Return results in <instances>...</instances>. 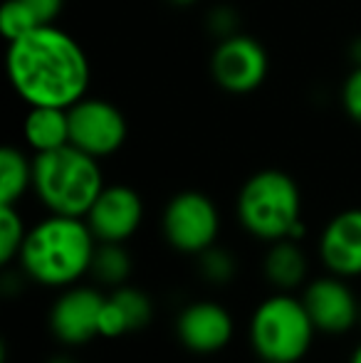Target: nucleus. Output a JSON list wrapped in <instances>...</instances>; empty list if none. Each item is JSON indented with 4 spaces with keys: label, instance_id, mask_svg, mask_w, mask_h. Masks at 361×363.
Wrapping results in <instances>:
<instances>
[{
    "label": "nucleus",
    "instance_id": "f257e3e1",
    "mask_svg": "<svg viewBox=\"0 0 361 363\" xmlns=\"http://www.w3.org/2000/svg\"><path fill=\"white\" fill-rule=\"evenodd\" d=\"M8 77L30 106L70 109L87 94L89 62L72 35L55 25H40L8 45Z\"/></svg>",
    "mask_w": 361,
    "mask_h": 363
},
{
    "label": "nucleus",
    "instance_id": "f03ea898",
    "mask_svg": "<svg viewBox=\"0 0 361 363\" xmlns=\"http://www.w3.org/2000/svg\"><path fill=\"white\" fill-rule=\"evenodd\" d=\"M96 245L84 218L48 213L28 228L15 264L30 284L60 291L89 277Z\"/></svg>",
    "mask_w": 361,
    "mask_h": 363
},
{
    "label": "nucleus",
    "instance_id": "7ed1b4c3",
    "mask_svg": "<svg viewBox=\"0 0 361 363\" xmlns=\"http://www.w3.org/2000/svg\"><path fill=\"white\" fill-rule=\"evenodd\" d=\"M245 336L260 363H302L312 354L319 331L299 291H270L252 306Z\"/></svg>",
    "mask_w": 361,
    "mask_h": 363
},
{
    "label": "nucleus",
    "instance_id": "20e7f679",
    "mask_svg": "<svg viewBox=\"0 0 361 363\" xmlns=\"http://www.w3.org/2000/svg\"><path fill=\"white\" fill-rule=\"evenodd\" d=\"M235 218L243 233L262 245L282 238L302 240V191L289 173L257 171L238 191Z\"/></svg>",
    "mask_w": 361,
    "mask_h": 363
},
{
    "label": "nucleus",
    "instance_id": "39448f33",
    "mask_svg": "<svg viewBox=\"0 0 361 363\" xmlns=\"http://www.w3.org/2000/svg\"><path fill=\"white\" fill-rule=\"evenodd\" d=\"M104 186L99 158L72 144L35 153L33 158V193L55 216L84 218Z\"/></svg>",
    "mask_w": 361,
    "mask_h": 363
},
{
    "label": "nucleus",
    "instance_id": "423d86ee",
    "mask_svg": "<svg viewBox=\"0 0 361 363\" xmlns=\"http://www.w3.org/2000/svg\"><path fill=\"white\" fill-rule=\"evenodd\" d=\"M223 218L216 201L201 191H181L169 198L161 213V238L181 257L196 259L218 245Z\"/></svg>",
    "mask_w": 361,
    "mask_h": 363
},
{
    "label": "nucleus",
    "instance_id": "0eeeda50",
    "mask_svg": "<svg viewBox=\"0 0 361 363\" xmlns=\"http://www.w3.org/2000/svg\"><path fill=\"white\" fill-rule=\"evenodd\" d=\"M106 289L94 282H79L55 294L48 311L50 336L65 349H79L99 339V314Z\"/></svg>",
    "mask_w": 361,
    "mask_h": 363
},
{
    "label": "nucleus",
    "instance_id": "6e6552de",
    "mask_svg": "<svg viewBox=\"0 0 361 363\" xmlns=\"http://www.w3.org/2000/svg\"><path fill=\"white\" fill-rule=\"evenodd\" d=\"M299 296H302L319 336L342 339V336L354 334V329L361 326V296L354 289L352 279L322 272L317 277H309Z\"/></svg>",
    "mask_w": 361,
    "mask_h": 363
},
{
    "label": "nucleus",
    "instance_id": "1a4fd4ad",
    "mask_svg": "<svg viewBox=\"0 0 361 363\" xmlns=\"http://www.w3.org/2000/svg\"><path fill=\"white\" fill-rule=\"evenodd\" d=\"M174 334L183 351L208 359L223 354L235 341L238 326L233 311L223 301L203 296L181 306L174 321Z\"/></svg>",
    "mask_w": 361,
    "mask_h": 363
},
{
    "label": "nucleus",
    "instance_id": "9d476101",
    "mask_svg": "<svg viewBox=\"0 0 361 363\" xmlns=\"http://www.w3.org/2000/svg\"><path fill=\"white\" fill-rule=\"evenodd\" d=\"M70 114V144L82 148L94 158L116 153L126 141V119L111 101L79 99L67 109Z\"/></svg>",
    "mask_w": 361,
    "mask_h": 363
},
{
    "label": "nucleus",
    "instance_id": "9b49d317",
    "mask_svg": "<svg viewBox=\"0 0 361 363\" xmlns=\"http://www.w3.org/2000/svg\"><path fill=\"white\" fill-rule=\"evenodd\" d=\"M146 218L144 198L136 188L124 183L104 186L94 206L84 216L96 242H129L136 238Z\"/></svg>",
    "mask_w": 361,
    "mask_h": 363
},
{
    "label": "nucleus",
    "instance_id": "f8f14e48",
    "mask_svg": "<svg viewBox=\"0 0 361 363\" xmlns=\"http://www.w3.org/2000/svg\"><path fill=\"white\" fill-rule=\"evenodd\" d=\"M211 72L218 86L231 94H248L265 82L267 55L255 38L248 35H231L221 40L211 57Z\"/></svg>",
    "mask_w": 361,
    "mask_h": 363
},
{
    "label": "nucleus",
    "instance_id": "ddd939ff",
    "mask_svg": "<svg viewBox=\"0 0 361 363\" xmlns=\"http://www.w3.org/2000/svg\"><path fill=\"white\" fill-rule=\"evenodd\" d=\"M317 257L324 272L361 279V208L339 211L317 238Z\"/></svg>",
    "mask_w": 361,
    "mask_h": 363
},
{
    "label": "nucleus",
    "instance_id": "4468645a",
    "mask_svg": "<svg viewBox=\"0 0 361 363\" xmlns=\"http://www.w3.org/2000/svg\"><path fill=\"white\" fill-rule=\"evenodd\" d=\"M260 274L272 291H302L309 282V257L302 242L294 238L267 242L260 259Z\"/></svg>",
    "mask_w": 361,
    "mask_h": 363
},
{
    "label": "nucleus",
    "instance_id": "2eb2a0df",
    "mask_svg": "<svg viewBox=\"0 0 361 363\" xmlns=\"http://www.w3.org/2000/svg\"><path fill=\"white\" fill-rule=\"evenodd\" d=\"M25 141L35 153L55 151L70 144V114L62 106H30L25 119Z\"/></svg>",
    "mask_w": 361,
    "mask_h": 363
},
{
    "label": "nucleus",
    "instance_id": "dca6fc26",
    "mask_svg": "<svg viewBox=\"0 0 361 363\" xmlns=\"http://www.w3.org/2000/svg\"><path fill=\"white\" fill-rule=\"evenodd\" d=\"M134 274V257L124 242H99L91 259L89 279L101 289H116Z\"/></svg>",
    "mask_w": 361,
    "mask_h": 363
},
{
    "label": "nucleus",
    "instance_id": "f3484780",
    "mask_svg": "<svg viewBox=\"0 0 361 363\" xmlns=\"http://www.w3.org/2000/svg\"><path fill=\"white\" fill-rule=\"evenodd\" d=\"M33 191V158L20 148L5 146L0 151V206H18Z\"/></svg>",
    "mask_w": 361,
    "mask_h": 363
},
{
    "label": "nucleus",
    "instance_id": "a211bd4d",
    "mask_svg": "<svg viewBox=\"0 0 361 363\" xmlns=\"http://www.w3.org/2000/svg\"><path fill=\"white\" fill-rule=\"evenodd\" d=\"M196 272L203 284L223 289V287H231L238 279V274H240V262H238V257L231 250L218 242L196 257Z\"/></svg>",
    "mask_w": 361,
    "mask_h": 363
},
{
    "label": "nucleus",
    "instance_id": "6ab92c4d",
    "mask_svg": "<svg viewBox=\"0 0 361 363\" xmlns=\"http://www.w3.org/2000/svg\"><path fill=\"white\" fill-rule=\"evenodd\" d=\"M106 294H109V299L114 301V304L119 306L121 314H124L131 334L144 331L146 326L154 321V314H156L154 299H151L141 287H136V284L126 282L116 289H109Z\"/></svg>",
    "mask_w": 361,
    "mask_h": 363
},
{
    "label": "nucleus",
    "instance_id": "aec40b11",
    "mask_svg": "<svg viewBox=\"0 0 361 363\" xmlns=\"http://www.w3.org/2000/svg\"><path fill=\"white\" fill-rule=\"evenodd\" d=\"M30 225L25 223L18 206H0V264L13 267L25 242Z\"/></svg>",
    "mask_w": 361,
    "mask_h": 363
},
{
    "label": "nucleus",
    "instance_id": "412c9836",
    "mask_svg": "<svg viewBox=\"0 0 361 363\" xmlns=\"http://www.w3.org/2000/svg\"><path fill=\"white\" fill-rule=\"evenodd\" d=\"M40 20L23 0H5L3 8H0V33L8 43L18 38H25L28 33L40 28Z\"/></svg>",
    "mask_w": 361,
    "mask_h": 363
},
{
    "label": "nucleus",
    "instance_id": "4be33fe9",
    "mask_svg": "<svg viewBox=\"0 0 361 363\" xmlns=\"http://www.w3.org/2000/svg\"><path fill=\"white\" fill-rule=\"evenodd\" d=\"M129 324H126L124 314L119 311V306L109 299L106 294V301L101 306V314H99V339L104 341H119L124 336H129Z\"/></svg>",
    "mask_w": 361,
    "mask_h": 363
},
{
    "label": "nucleus",
    "instance_id": "5701e85b",
    "mask_svg": "<svg viewBox=\"0 0 361 363\" xmlns=\"http://www.w3.org/2000/svg\"><path fill=\"white\" fill-rule=\"evenodd\" d=\"M342 101H344V109H347L349 119L357 121L361 126V65H357V69L344 82Z\"/></svg>",
    "mask_w": 361,
    "mask_h": 363
},
{
    "label": "nucleus",
    "instance_id": "b1692460",
    "mask_svg": "<svg viewBox=\"0 0 361 363\" xmlns=\"http://www.w3.org/2000/svg\"><path fill=\"white\" fill-rule=\"evenodd\" d=\"M235 23H238V15H235V10H231V8H216L208 15V30L221 40L238 33Z\"/></svg>",
    "mask_w": 361,
    "mask_h": 363
},
{
    "label": "nucleus",
    "instance_id": "393cba45",
    "mask_svg": "<svg viewBox=\"0 0 361 363\" xmlns=\"http://www.w3.org/2000/svg\"><path fill=\"white\" fill-rule=\"evenodd\" d=\"M23 3L38 15V20L43 25H52V20L57 18L60 10H62L65 0H23Z\"/></svg>",
    "mask_w": 361,
    "mask_h": 363
},
{
    "label": "nucleus",
    "instance_id": "a878e982",
    "mask_svg": "<svg viewBox=\"0 0 361 363\" xmlns=\"http://www.w3.org/2000/svg\"><path fill=\"white\" fill-rule=\"evenodd\" d=\"M45 363H79L77 359H74L72 354H67V351H60V354H52Z\"/></svg>",
    "mask_w": 361,
    "mask_h": 363
},
{
    "label": "nucleus",
    "instance_id": "bb28decb",
    "mask_svg": "<svg viewBox=\"0 0 361 363\" xmlns=\"http://www.w3.org/2000/svg\"><path fill=\"white\" fill-rule=\"evenodd\" d=\"M347 363H361V339L352 346V351H349V356H347Z\"/></svg>",
    "mask_w": 361,
    "mask_h": 363
},
{
    "label": "nucleus",
    "instance_id": "cd10ccee",
    "mask_svg": "<svg viewBox=\"0 0 361 363\" xmlns=\"http://www.w3.org/2000/svg\"><path fill=\"white\" fill-rule=\"evenodd\" d=\"M352 57H354V62L361 65V38L352 43Z\"/></svg>",
    "mask_w": 361,
    "mask_h": 363
},
{
    "label": "nucleus",
    "instance_id": "c85d7f7f",
    "mask_svg": "<svg viewBox=\"0 0 361 363\" xmlns=\"http://www.w3.org/2000/svg\"><path fill=\"white\" fill-rule=\"evenodd\" d=\"M169 3L179 5V8H188V5H193V3H196V0H169Z\"/></svg>",
    "mask_w": 361,
    "mask_h": 363
}]
</instances>
